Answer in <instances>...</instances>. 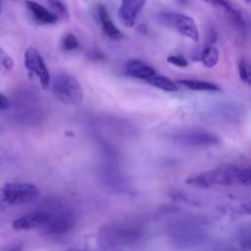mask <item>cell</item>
<instances>
[{
  "label": "cell",
  "mask_w": 251,
  "mask_h": 251,
  "mask_svg": "<svg viewBox=\"0 0 251 251\" xmlns=\"http://www.w3.org/2000/svg\"><path fill=\"white\" fill-rule=\"evenodd\" d=\"M239 169L234 165H222L214 170L192 176L186 179V183L200 187L208 188L213 185H229L237 182Z\"/></svg>",
  "instance_id": "obj_1"
},
{
  "label": "cell",
  "mask_w": 251,
  "mask_h": 251,
  "mask_svg": "<svg viewBox=\"0 0 251 251\" xmlns=\"http://www.w3.org/2000/svg\"><path fill=\"white\" fill-rule=\"evenodd\" d=\"M54 96L67 105H78L83 99L82 88L75 77L68 74L57 75L51 83Z\"/></svg>",
  "instance_id": "obj_2"
},
{
  "label": "cell",
  "mask_w": 251,
  "mask_h": 251,
  "mask_svg": "<svg viewBox=\"0 0 251 251\" xmlns=\"http://www.w3.org/2000/svg\"><path fill=\"white\" fill-rule=\"evenodd\" d=\"M39 195L37 186L27 182L6 183L0 189V203L7 206H18L30 203Z\"/></svg>",
  "instance_id": "obj_3"
},
{
  "label": "cell",
  "mask_w": 251,
  "mask_h": 251,
  "mask_svg": "<svg viewBox=\"0 0 251 251\" xmlns=\"http://www.w3.org/2000/svg\"><path fill=\"white\" fill-rule=\"evenodd\" d=\"M157 21L164 26L176 30L181 35L197 42L199 30L195 21L184 14L176 12H163L157 15Z\"/></svg>",
  "instance_id": "obj_4"
},
{
  "label": "cell",
  "mask_w": 251,
  "mask_h": 251,
  "mask_svg": "<svg viewBox=\"0 0 251 251\" xmlns=\"http://www.w3.org/2000/svg\"><path fill=\"white\" fill-rule=\"evenodd\" d=\"M208 235L206 226L194 221H184L172 227V236L180 245H196L203 242Z\"/></svg>",
  "instance_id": "obj_5"
},
{
  "label": "cell",
  "mask_w": 251,
  "mask_h": 251,
  "mask_svg": "<svg viewBox=\"0 0 251 251\" xmlns=\"http://www.w3.org/2000/svg\"><path fill=\"white\" fill-rule=\"evenodd\" d=\"M174 140L185 147L205 148L218 145L220 138L213 132L200 129L188 128L174 135Z\"/></svg>",
  "instance_id": "obj_6"
},
{
  "label": "cell",
  "mask_w": 251,
  "mask_h": 251,
  "mask_svg": "<svg viewBox=\"0 0 251 251\" xmlns=\"http://www.w3.org/2000/svg\"><path fill=\"white\" fill-rule=\"evenodd\" d=\"M24 61L25 68L37 76L41 86L47 88L50 85V74L39 52L34 47H28L25 51Z\"/></svg>",
  "instance_id": "obj_7"
},
{
  "label": "cell",
  "mask_w": 251,
  "mask_h": 251,
  "mask_svg": "<svg viewBox=\"0 0 251 251\" xmlns=\"http://www.w3.org/2000/svg\"><path fill=\"white\" fill-rule=\"evenodd\" d=\"M211 4L216 10L221 12L224 17L230 23V25L240 34L246 32V23L240 12L227 0H205Z\"/></svg>",
  "instance_id": "obj_8"
},
{
  "label": "cell",
  "mask_w": 251,
  "mask_h": 251,
  "mask_svg": "<svg viewBox=\"0 0 251 251\" xmlns=\"http://www.w3.org/2000/svg\"><path fill=\"white\" fill-rule=\"evenodd\" d=\"M75 225L74 216L67 211L50 213L48 222L42 226L47 234H62L70 230Z\"/></svg>",
  "instance_id": "obj_9"
},
{
  "label": "cell",
  "mask_w": 251,
  "mask_h": 251,
  "mask_svg": "<svg viewBox=\"0 0 251 251\" xmlns=\"http://www.w3.org/2000/svg\"><path fill=\"white\" fill-rule=\"evenodd\" d=\"M145 3L146 0H122L118 10V17L122 24L126 27H132Z\"/></svg>",
  "instance_id": "obj_10"
},
{
  "label": "cell",
  "mask_w": 251,
  "mask_h": 251,
  "mask_svg": "<svg viewBox=\"0 0 251 251\" xmlns=\"http://www.w3.org/2000/svg\"><path fill=\"white\" fill-rule=\"evenodd\" d=\"M50 213L39 211L18 218L12 223V227L16 230H27L38 226H43L49 220Z\"/></svg>",
  "instance_id": "obj_11"
},
{
  "label": "cell",
  "mask_w": 251,
  "mask_h": 251,
  "mask_svg": "<svg viewBox=\"0 0 251 251\" xmlns=\"http://www.w3.org/2000/svg\"><path fill=\"white\" fill-rule=\"evenodd\" d=\"M25 3L36 23L40 25H52L59 21V17L54 12L48 10L41 4L31 0H25Z\"/></svg>",
  "instance_id": "obj_12"
},
{
  "label": "cell",
  "mask_w": 251,
  "mask_h": 251,
  "mask_svg": "<svg viewBox=\"0 0 251 251\" xmlns=\"http://www.w3.org/2000/svg\"><path fill=\"white\" fill-rule=\"evenodd\" d=\"M97 16L101 25V28L103 33L114 40H119L123 38V33L113 23L107 8L103 4H99L97 6Z\"/></svg>",
  "instance_id": "obj_13"
},
{
  "label": "cell",
  "mask_w": 251,
  "mask_h": 251,
  "mask_svg": "<svg viewBox=\"0 0 251 251\" xmlns=\"http://www.w3.org/2000/svg\"><path fill=\"white\" fill-rule=\"evenodd\" d=\"M125 73L131 77L146 80L153 75H155V70L148 64L140 60H129L126 63Z\"/></svg>",
  "instance_id": "obj_14"
},
{
  "label": "cell",
  "mask_w": 251,
  "mask_h": 251,
  "mask_svg": "<svg viewBox=\"0 0 251 251\" xmlns=\"http://www.w3.org/2000/svg\"><path fill=\"white\" fill-rule=\"evenodd\" d=\"M219 51L213 44H207L201 51L198 59L206 68H214L219 62Z\"/></svg>",
  "instance_id": "obj_15"
},
{
  "label": "cell",
  "mask_w": 251,
  "mask_h": 251,
  "mask_svg": "<svg viewBox=\"0 0 251 251\" xmlns=\"http://www.w3.org/2000/svg\"><path fill=\"white\" fill-rule=\"evenodd\" d=\"M146 81L153 85L154 87H157L159 89H162L164 91H168V92H175L177 90V86L176 84L171 80L170 78H168L167 76L164 75H153L152 76H150L149 78L146 79Z\"/></svg>",
  "instance_id": "obj_16"
},
{
  "label": "cell",
  "mask_w": 251,
  "mask_h": 251,
  "mask_svg": "<svg viewBox=\"0 0 251 251\" xmlns=\"http://www.w3.org/2000/svg\"><path fill=\"white\" fill-rule=\"evenodd\" d=\"M178 83L182 84L188 89L196 90V91H218L220 90V86L215 83L203 81V80H195V79H181L178 80Z\"/></svg>",
  "instance_id": "obj_17"
},
{
  "label": "cell",
  "mask_w": 251,
  "mask_h": 251,
  "mask_svg": "<svg viewBox=\"0 0 251 251\" xmlns=\"http://www.w3.org/2000/svg\"><path fill=\"white\" fill-rule=\"evenodd\" d=\"M50 8L52 9V12H54L59 19H69L70 14L67 5L62 0H47Z\"/></svg>",
  "instance_id": "obj_18"
},
{
  "label": "cell",
  "mask_w": 251,
  "mask_h": 251,
  "mask_svg": "<svg viewBox=\"0 0 251 251\" xmlns=\"http://www.w3.org/2000/svg\"><path fill=\"white\" fill-rule=\"evenodd\" d=\"M14 69L13 59L2 49L0 48V75H7Z\"/></svg>",
  "instance_id": "obj_19"
},
{
  "label": "cell",
  "mask_w": 251,
  "mask_h": 251,
  "mask_svg": "<svg viewBox=\"0 0 251 251\" xmlns=\"http://www.w3.org/2000/svg\"><path fill=\"white\" fill-rule=\"evenodd\" d=\"M238 74L242 81L251 86V64L247 61H240L238 63Z\"/></svg>",
  "instance_id": "obj_20"
},
{
  "label": "cell",
  "mask_w": 251,
  "mask_h": 251,
  "mask_svg": "<svg viewBox=\"0 0 251 251\" xmlns=\"http://www.w3.org/2000/svg\"><path fill=\"white\" fill-rule=\"evenodd\" d=\"M61 45L63 47L64 50L67 51H71L74 49H76L78 47V41L76 39V37L75 36V34L68 32L66 33L61 41Z\"/></svg>",
  "instance_id": "obj_21"
},
{
  "label": "cell",
  "mask_w": 251,
  "mask_h": 251,
  "mask_svg": "<svg viewBox=\"0 0 251 251\" xmlns=\"http://www.w3.org/2000/svg\"><path fill=\"white\" fill-rule=\"evenodd\" d=\"M237 182L246 186H251V167L239 169Z\"/></svg>",
  "instance_id": "obj_22"
},
{
  "label": "cell",
  "mask_w": 251,
  "mask_h": 251,
  "mask_svg": "<svg viewBox=\"0 0 251 251\" xmlns=\"http://www.w3.org/2000/svg\"><path fill=\"white\" fill-rule=\"evenodd\" d=\"M167 61L172 64V65H175L176 67H180V68H184L188 65V62L187 60L180 56V55H171L167 58Z\"/></svg>",
  "instance_id": "obj_23"
},
{
  "label": "cell",
  "mask_w": 251,
  "mask_h": 251,
  "mask_svg": "<svg viewBox=\"0 0 251 251\" xmlns=\"http://www.w3.org/2000/svg\"><path fill=\"white\" fill-rule=\"evenodd\" d=\"M240 245L245 249H251V232H246L241 235L239 240Z\"/></svg>",
  "instance_id": "obj_24"
},
{
  "label": "cell",
  "mask_w": 251,
  "mask_h": 251,
  "mask_svg": "<svg viewBox=\"0 0 251 251\" xmlns=\"http://www.w3.org/2000/svg\"><path fill=\"white\" fill-rule=\"evenodd\" d=\"M9 106H10L9 99L3 93L0 92V112L7 110Z\"/></svg>",
  "instance_id": "obj_25"
},
{
  "label": "cell",
  "mask_w": 251,
  "mask_h": 251,
  "mask_svg": "<svg viewBox=\"0 0 251 251\" xmlns=\"http://www.w3.org/2000/svg\"><path fill=\"white\" fill-rule=\"evenodd\" d=\"M244 2H246V3H250L251 2V0H243Z\"/></svg>",
  "instance_id": "obj_26"
},
{
  "label": "cell",
  "mask_w": 251,
  "mask_h": 251,
  "mask_svg": "<svg viewBox=\"0 0 251 251\" xmlns=\"http://www.w3.org/2000/svg\"><path fill=\"white\" fill-rule=\"evenodd\" d=\"M0 11H1V5H0Z\"/></svg>",
  "instance_id": "obj_27"
}]
</instances>
